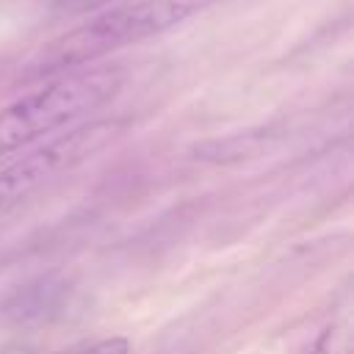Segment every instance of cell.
Segmentation results:
<instances>
[{"label":"cell","mask_w":354,"mask_h":354,"mask_svg":"<svg viewBox=\"0 0 354 354\" xmlns=\"http://www.w3.org/2000/svg\"><path fill=\"white\" fill-rule=\"evenodd\" d=\"M124 83L119 66H97L47 83L0 111V158L102 108Z\"/></svg>","instance_id":"cell-2"},{"label":"cell","mask_w":354,"mask_h":354,"mask_svg":"<svg viewBox=\"0 0 354 354\" xmlns=\"http://www.w3.org/2000/svg\"><path fill=\"white\" fill-rule=\"evenodd\" d=\"M113 133H116L113 122H94L3 166L0 169V216L8 207H14L19 199H25L30 191L44 185L50 177H55L61 169H69L83 158H88L91 152H97L100 147H105L113 138Z\"/></svg>","instance_id":"cell-3"},{"label":"cell","mask_w":354,"mask_h":354,"mask_svg":"<svg viewBox=\"0 0 354 354\" xmlns=\"http://www.w3.org/2000/svg\"><path fill=\"white\" fill-rule=\"evenodd\" d=\"M0 354H30V348H22V346H11V348H3Z\"/></svg>","instance_id":"cell-5"},{"label":"cell","mask_w":354,"mask_h":354,"mask_svg":"<svg viewBox=\"0 0 354 354\" xmlns=\"http://www.w3.org/2000/svg\"><path fill=\"white\" fill-rule=\"evenodd\" d=\"M207 3L210 0H138L133 6L105 11L91 22L75 28L72 33L50 41L44 50H39L36 58L28 64V75L41 77L83 66L119 47L144 41L174 28Z\"/></svg>","instance_id":"cell-1"},{"label":"cell","mask_w":354,"mask_h":354,"mask_svg":"<svg viewBox=\"0 0 354 354\" xmlns=\"http://www.w3.org/2000/svg\"><path fill=\"white\" fill-rule=\"evenodd\" d=\"M108 3L111 0H53V8L61 14H88V11H97Z\"/></svg>","instance_id":"cell-4"}]
</instances>
